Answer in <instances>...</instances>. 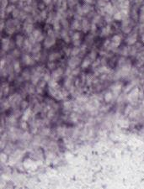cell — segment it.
<instances>
[{"instance_id": "3", "label": "cell", "mask_w": 144, "mask_h": 189, "mask_svg": "<svg viewBox=\"0 0 144 189\" xmlns=\"http://www.w3.org/2000/svg\"><path fill=\"white\" fill-rule=\"evenodd\" d=\"M55 44V36H49L44 41V46L46 48H50Z\"/></svg>"}, {"instance_id": "31", "label": "cell", "mask_w": 144, "mask_h": 189, "mask_svg": "<svg viewBox=\"0 0 144 189\" xmlns=\"http://www.w3.org/2000/svg\"><path fill=\"white\" fill-rule=\"evenodd\" d=\"M57 132H58V135H63L64 132H65V128H58V130H57Z\"/></svg>"}, {"instance_id": "2", "label": "cell", "mask_w": 144, "mask_h": 189, "mask_svg": "<svg viewBox=\"0 0 144 189\" xmlns=\"http://www.w3.org/2000/svg\"><path fill=\"white\" fill-rule=\"evenodd\" d=\"M121 87L122 85L120 83H116L111 87V91H112V93H113V96L117 97L119 95L120 92L121 90Z\"/></svg>"}, {"instance_id": "5", "label": "cell", "mask_w": 144, "mask_h": 189, "mask_svg": "<svg viewBox=\"0 0 144 189\" xmlns=\"http://www.w3.org/2000/svg\"><path fill=\"white\" fill-rule=\"evenodd\" d=\"M62 68H58V69L54 70V72L51 73V79L52 80H57L62 75Z\"/></svg>"}, {"instance_id": "12", "label": "cell", "mask_w": 144, "mask_h": 189, "mask_svg": "<svg viewBox=\"0 0 144 189\" xmlns=\"http://www.w3.org/2000/svg\"><path fill=\"white\" fill-rule=\"evenodd\" d=\"M72 28L73 30H82V25L80 24V22L77 19H75L72 24Z\"/></svg>"}, {"instance_id": "39", "label": "cell", "mask_w": 144, "mask_h": 189, "mask_svg": "<svg viewBox=\"0 0 144 189\" xmlns=\"http://www.w3.org/2000/svg\"><path fill=\"white\" fill-rule=\"evenodd\" d=\"M131 110H132V107H130V106H129V107H127V110H125V114L129 113V112L131 111Z\"/></svg>"}, {"instance_id": "15", "label": "cell", "mask_w": 144, "mask_h": 189, "mask_svg": "<svg viewBox=\"0 0 144 189\" xmlns=\"http://www.w3.org/2000/svg\"><path fill=\"white\" fill-rule=\"evenodd\" d=\"M82 9H83V14H88V13L89 12L91 9H92V8H91V6L89 4H83L82 6Z\"/></svg>"}, {"instance_id": "29", "label": "cell", "mask_w": 144, "mask_h": 189, "mask_svg": "<svg viewBox=\"0 0 144 189\" xmlns=\"http://www.w3.org/2000/svg\"><path fill=\"white\" fill-rule=\"evenodd\" d=\"M7 4H8V0H2V9L4 10L5 8H7Z\"/></svg>"}, {"instance_id": "42", "label": "cell", "mask_w": 144, "mask_h": 189, "mask_svg": "<svg viewBox=\"0 0 144 189\" xmlns=\"http://www.w3.org/2000/svg\"><path fill=\"white\" fill-rule=\"evenodd\" d=\"M25 105H26V103H25V102H24V103H23V108H25Z\"/></svg>"}, {"instance_id": "32", "label": "cell", "mask_w": 144, "mask_h": 189, "mask_svg": "<svg viewBox=\"0 0 144 189\" xmlns=\"http://www.w3.org/2000/svg\"><path fill=\"white\" fill-rule=\"evenodd\" d=\"M51 77V76H50L48 73H46L45 75H44V80L46 81V82H49L50 81V78Z\"/></svg>"}, {"instance_id": "9", "label": "cell", "mask_w": 144, "mask_h": 189, "mask_svg": "<svg viewBox=\"0 0 144 189\" xmlns=\"http://www.w3.org/2000/svg\"><path fill=\"white\" fill-rule=\"evenodd\" d=\"M23 46H24V50L25 51H32V44L30 43V40H25V42H24V45H23Z\"/></svg>"}, {"instance_id": "30", "label": "cell", "mask_w": 144, "mask_h": 189, "mask_svg": "<svg viewBox=\"0 0 144 189\" xmlns=\"http://www.w3.org/2000/svg\"><path fill=\"white\" fill-rule=\"evenodd\" d=\"M95 57H96V53L95 51H92L91 53L89 54V58L92 60V61H94V60L95 59Z\"/></svg>"}, {"instance_id": "28", "label": "cell", "mask_w": 144, "mask_h": 189, "mask_svg": "<svg viewBox=\"0 0 144 189\" xmlns=\"http://www.w3.org/2000/svg\"><path fill=\"white\" fill-rule=\"evenodd\" d=\"M14 9H15V7L14 6V5H10V6H9V8H7V9H6V12H7V13L13 12Z\"/></svg>"}, {"instance_id": "18", "label": "cell", "mask_w": 144, "mask_h": 189, "mask_svg": "<svg viewBox=\"0 0 144 189\" xmlns=\"http://www.w3.org/2000/svg\"><path fill=\"white\" fill-rule=\"evenodd\" d=\"M59 57H60V55L58 53H51L49 56V61L51 62L55 61V60H57V58H59Z\"/></svg>"}, {"instance_id": "41", "label": "cell", "mask_w": 144, "mask_h": 189, "mask_svg": "<svg viewBox=\"0 0 144 189\" xmlns=\"http://www.w3.org/2000/svg\"><path fill=\"white\" fill-rule=\"evenodd\" d=\"M84 1L86 3H91V1H92V0H84Z\"/></svg>"}, {"instance_id": "16", "label": "cell", "mask_w": 144, "mask_h": 189, "mask_svg": "<svg viewBox=\"0 0 144 189\" xmlns=\"http://www.w3.org/2000/svg\"><path fill=\"white\" fill-rule=\"evenodd\" d=\"M62 37L64 39L65 42H67V43H68V42H70V37L68 36V34H67V30H62Z\"/></svg>"}, {"instance_id": "21", "label": "cell", "mask_w": 144, "mask_h": 189, "mask_svg": "<svg viewBox=\"0 0 144 189\" xmlns=\"http://www.w3.org/2000/svg\"><path fill=\"white\" fill-rule=\"evenodd\" d=\"M71 39H72V40H73V41L79 40H80V34L78 33V32L73 33V35H72V37H71Z\"/></svg>"}, {"instance_id": "10", "label": "cell", "mask_w": 144, "mask_h": 189, "mask_svg": "<svg viewBox=\"0 0 144 189\" xmlns=\"http://www.w3.org/2000/svg\"><path fill=\"white\" fill-rule=\"evenodd\" d=\"M113 10H114V9H113V6L110 4H106V5L104 7V11L105 12V13H107V14H113Z\"/></svg>"}, {"instance_id": "19", "label": "cell", "mask_w": 144, "mask_h": 189, "mask_svg": "<svg viewBox=\"0 0 144 189\" xmlns=\"http://www.w3.org/2000/svg\"><path fill=\"white\" fill-rule=\"evenodd\" d=\"M41 51V45L40 44H35V45H34V46H33V48H32V52L34 54H35V53H38L39 51Z\"/></svg>"}, {"instance_id": "25", "label": "cell", "mask_w": 144, "mask_h": 189, "mask_svg": "<svg viewBox=\"0 0 144 189\" xmlns=\"http://www.w3.org/2000/svg\"><path fill=\"white\" fill-rule=\"evenodd\" d=\"M30 109H28L25 112L24 116H23V119H24V120H27V119H28V118H29V116H30Z\"/></svg>"}, {"instance_id": "27", "label": "cell", "mask_w": 144, "mask_h": 189, "mask_svg": "<svg viewBox=\"0 0 144 189\" xmlns=\"http://www.w3.org/2000/svg\"><path fill=\"white\" fill-rule=\"evenodd\" d=\"M40 17H41L42 19H45L46 18H47V12H46V10H43V11L41 13Z\"/></svg>"}, {"instance_id": "13", "label": "cell", "mask_w": 144, "mask_h": 189, "mask_svg": "<svg viewBox=\"0 0 144 189\" xmlns=\"http://www.w3.org/2000/svg\"><path fill=\"white\" fill-rule=\"evenodd\" d=\"M90 26H89V24L86 19H83V22H82V30L83 32H88V30H89Z\"/></svg>"}, {"instance_id": "11", "label": "cell", "mask_w": 144, "mask_h": 189, "mask_svg": "<svg viewBox=\"0 0 144 189\" xmlns=\"http://www.w3.org/2000/svg\"><path fill=\"white\" fill-rule=\"evenodd\" d=\"M9 44H10L9 39H8V38L3 39V40H2V47H3V50H4V51H6V50H8V48L9 47Z\"/></svg>"}, {"instance_id": "8", "label": "cell", "mask_w": 144, "mask_h": 189, "mask_svg": "<svg viewBox=\"0 0 144 189\" xmlns=\"http://www.w3.org/2000/svg\"><path fill=\"white\" fill-rule=\"evenodd\" d=\"M110 33H111V26L107 25L102 29V30L100 32V36L101 37H105V36L109 35Z\"/></svg>"}, {"instance_id": "43", "label": "cell", "mask_w": 144, "mask_h": 189, "mask_svg": "<svg viewBox=\"0 0 144 189\" xmlns=\"http://www.w3.org/2000/svg\"><path fill=\"white\" fill-rule=\"evenodd\" d=\"M104 1H105V2H106V1H108V0H104Z\"/></svg>"}, {"instance_id": "36", "label": "cell", "mask_w": 144, "mask_h": 189, "mask_svg": "<svg viewBox=\"0 0 144 189\" xmlns=\"http://www.w3.org/2000/svg\"><path fill=\"white\" fill-rule=\"evenodd\" d=\"M3 91H4V94H6L8 92H9V86L6 85L5 87H3Z\"/></svg>"}, {"instance_id": "35", "label": "cell", "mask_w": 144, "mask_h": 189, "mask_svg": "<svg viewBox=\"0 0 144 189\" xmlns=\"http://www.w3.org/2000/svg\"><path fill=\"white\" fill-rule=\"evenodd\" d=\"M79 71H80V70L78 69V68H74V70L72 71V74H73V75H77L78 73L79 72Z\"/></svg>"}, {"instance_id": "1", "label": "cell", "mask_w": 144, "mask_h": 189, "mask_svg": "<svg viewBox=\"0 0 144 189\" xmlns=\"http://www.w3.org/2000/svg\"><path fill=\"white\" fill-rule=\"evenodd\" d=\"M138 97H139V90H138L137 88H135V89H133V90L131 91L130 93L128 94L127 99L131 102V103H132V102L137 101Z\"/></svg>"}, {"instance_id": "26", "label": "cell", "mask_w": 144, "mask_h": 189, "mask_svg": "<svg viewBox=\"0 0 144 189\" xmlns=\"http://www.w3.org/2000/svg\"><path fill=\"white\" fill-rule=\"evenodd\" d=\"M12 14H13V17H14V18H18L20 16V10L19 9H15L14 11L12 12Z\"/></svg>"}, {"instance_id": "33", "label": "cell", "mask_w": 144, "mask_h": 189, "mask_svg": "<svg viewBox=\"0 0 144 189\" xmlns=\"http://www.w3.org/2000/svg\"><path fill=\"white\" fill-rule=\"evenodd\" d=\"M23 77H24V78L25 80H27L30 78V73H29L28 72H25L24 74H23Z\"/></svg>"}, {"instance_id": "37", "label": "cell", "mask_w": 144, "mask_h": 189, "mask_svg": "<svg viewBox=\"0 0 144 189\" xmlns=\"http://www.w3.org/2000/svg\"><path fill=\"white\" fill-rule=\"evenodd\" d=\"M62 25H63L64 29H67V25H68V24H67V21H66L65 19H63V20L62 21Z\"/></svg>"}, {"instance_id": "24", "label": "cell", "mask_w": 144, "mask_h": 189, "mask_svg": "<svg viewBox=\"0 0 144 189\" xmlns=\"http://www.w3.org/2000/svg\"><path fill=\"white\" fill-rule=\"evenodd\" d=\"M139 19L140 21L142 23H144V7L142 8V9H141V12H140V15H139Z\"/></svg>"}, {"instance_id": "38", "label": "cell", "mask_w": 144, "mask_h": 189, "mask_svg": "<svg viewBox=\"0 0 144 189\" xmlns=\"http://www.w3.org/2000/svg\"><path fill=\"white\" fill-rule=\"evenodd\" d=\"M48 67H49L50 69H53V67H55V64H54V63H49Z\"/></svg>"}, {"instance_id": "23", "label": "cell", "mask_w": 144, "mask_h": 189, "mask_svg": "<svg viewBox=\"0 0 144 189\" xmlns=\"http://www.w3.org/2000/svg\"><path fill=\"white\" fill-rule=\"evenodd\" d=\"M14 70L16 72H20V62L16 61L14 63Z\"/></svg>"}, {"instance_id": "4", "label": "cell", "mask_w": 144, "mask_h": 189, "mask_svg": "<svg viewBox=\"0 0 144 189\" xmlns=\"http://www.w3.org/2000/svg\"><path fill=\"white\" fill-rule=\"evenodd\" d=\"M79 62H80L79 58H78V57H76V56H73V58L70 59V61L68 62V66H69V67H71L73 69V68H75L77 67V65L79 64Z\"/></svg>"}, {"instance_id": "34", "label": "cell", "mask_w": 144, "mask_h": 189, "mask_svg": "<svg viewBox=\"0 0 144 189\" xmlns=\"http://www.w3.org/2000/svg\"><path fill=\"white\" fill-rule=\"evenodd\" d=\"M65 86L67 87V88H69L70 86H71V80L69 79V78H67L66 80V82H65Z\"/></svg>"}, {"instance_id": "17", "label": "cell", "mask_w": 144, "mask_h": 189, "mask_svg": "<svg viewBox=\"0 0 144 189\" xmlns=\"http://www.w3.org/2000/svg\"><path fill=\"white\" fill-rule=\"evenodd\" d=\"M91 63V59L90 58H85L84 60H83V61L82 63V68H87L88 66L90 65Z\"/></svg>"}, {"instance_id": "22", "label": "cell", "mask_w": 144, "mask_h": 189, "mask_svg": "<svg viewBox=\"0 0 144 189\" xmlns=\"http://www.w3.org/2000/svg\"><path fill=\"white\" fill-rule=\"evenodd\" d=\"M80 52V49L78 48V47H74V48L72 49L71 51V55L73 56H77V55Z\"/></svg>"}, {"instance_id": "6", "label": "cell", "mask_w": 144, "mask_h": 189, "mask_svg": "<svg viewBox=\"0 0 144 189\" xmlns=\"http://www.w3.org/2000/svg\"><path fill=\"white\" fill-rule=\"evenodd\" d=\"M23 62H24L25 65H33L34 62H35V60H33L30 56H28V55H25L24 56H23V59H22Z\"/></svg>"}, {"instance_id": "40", "label": "cell", "mask_w": 144, "mask_h": 189, "mask_svg": "<svg viewBox=\"0 0 144 189\" xmlns=\"http://www.w3.org/2000/svg\"><path fill=\"white\" fill-rule=\"evenodd\" d=\"M51 0H43V2L45 3L46 4H49L50 3H51Z\"/></svg>"}, {"instance_id": "20", "label": "cell", "mask_w": 144, "mask_h": 189, "mask_svg": "<svg viewBox=\"0 0 144 189\" xmlns=\"http://www.w3.org/2000/svg\"><path fill=\"white\" fill-rule=\"evenodd\" d=\"M113 93H111V92H109V93H107L105 94V96H104V100L106 102H111L112 100V98H113Z\"/></svg>"}, {"instance_id": "14", "label": "cell", "mask_w": 144, "mask_h": 189, "mask_svg": "<svg viewBox=\"0 0 144 189\" xmlns=\"http://www.w3.org/2000/svg\"><path fill=\"white\" fill-rule=\"evenodd\" d=\"M15 41H16V44L17 46L19 47H21L23 45H24V42H25V40L24 38H23L22 35H17L16 37V40H15Z\"/></svg>"}, {"instance_id": "7", "label": "cell", "mask_w": 144, "mask_h": 189, "mask_svg": "<svg viewBox=\"0 0 144 189\" xmlns=\"http://www.w3.org/2000/svg\"><path fill=\"white\" fill-rule=\"evenodd\" d=\"M137 41V34H130L127 39V43L128 45H133Z\"/></svg>"}]
</instances>
